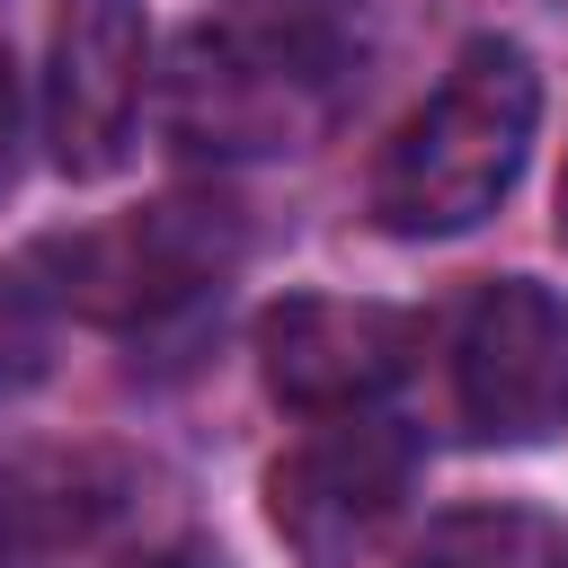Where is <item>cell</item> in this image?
<instances>
[{
    "label": "cell",
    "mask_w": 568,
    "mask_h": 568,
    "mask_svg": "<svg viewBox=\"0 0 568 568\" xmlns=\"http://www.w3.org/2000/svg\"><path fill=\"white\" fill-rule=\"evenodd\" d=\"M541 124V71L524 44L479 36L462 44V62L444 71V89L390 133L382 169H373V213L399 240H453L470 222H488L506 204V186L524 178Z\"/></svg>",
    "instance_id": "7a4b0ae2"
},
{
    "label": "cell",
    "mask_w": 568,
    "mask_h": 568,
    "mask_svg": "<svg viewBox=\"0 0 568 568\" xmlns=\"http://www.w3.org/2000/svg\"><path fill=\"white\" fill-rule=\"evenodd\" d=\"M408 568H568V532L532 506H462L408 550Z\"/></svg>",
    "instance_id": "ba28073f"
},
{
    "label": "cell",
    "mask_w": 568,
    "mask_h": 568,
    "mask_svg": "<svg viewBox=\"0 0 568 568\" xmlns=\"http://www.w3.org/2000/svg\"><path fill=\"white\" fill-rule=\"evenodd\" d=\"M133 568H204V559H186V550H160V559H133Z\"/></svg>",
    "instance_id": "8fae6325"
},
{
    "label": "cell",
    "mask_w": 568,
    "mask_h": 568,
    "mask_svg": "<svg viewBox=\"0 0 568 568\" xmlns=\"http://www.w3.org/2000/svg\"><path fill=\"white\" fill-rule=\"evenodd\" d=\"M9 169H18V71L0 53V186H9Z\"/></svg>",
    "instance_id": "30bf717a"
},
{
    "label": "cell",
    "mask_w": 568,
    "mask_h": 568,
    "mask_svg": "<svg viewBox=\"0 0 568 568\" xmlns=\"http://www.w3.org/2000/svg\"><path fill=\"white\" fill-rule=\"evenodd\" d=\"M53 320H62V284H53L44 248L18 257V266H0V399H18V390L44 382Z\"/></svg>",
    "instance_id": "9c48e42d"
},
{
    "label": "cell",
    "mask_w": 568,
    "mask_h": 568,
    "mask_svg": "<svg viewBox=\"0 0 568 568\" xmlns=\"http://www.w3.org/2000/svg\"><path fill=\"white\" fill-rule=\"evenodd\" d=\"M151 89V18L142 0H62L44 62V133L71 178H106L133 151Z\"/></svg>",
    "instance_id": "8992f818"
},
{
    "label": "cell",
    "mask_w": 568,
    "mask_h": 568,
    "mask_svg": "<svg viewBox=\"0 0 568 568\" xmlns=\"http://www.w3.org/2000/svg\"><path fill=\"white\" fill-rule=\"evenodd\" d=\"M559 240H568V169H559Z\"/></svg>",
    "instance_id": "7c38bea8"
},
{
    "label": "cell",
    "mask_w": 568,
    "mask_h": 568,
    "mask_svg": "<svg viewBox=\"0 0 568 568\" xmlns=\"http://www.w3.org/2000/svg\"><path fill=\"white\" fill-rule=\"evenodd\" d=\"M408 346L417 328L382 302H337V293H293L266 311L257 328V364H266V390L302 417H346V408H373L399 373H408Z\"/></svg>",
    "instance_id": "52a82bcc"
},
{
    "label": "cell",
    "mask_w": 568,
    "mask_h": 568,
    "mask_svg": "<svg viewBox=\"0 0 568 568\" xmlns=\"http://www.w3.org/2000/svg\"><path fill=\"white\" fill-rule=\"evenodd\" d=\"M364 62L355 0H222L186 27L169 62L160 124L195 160H275L311 151Z\"/></svg>",
    "instance_id": "6da1fadb"
},
{
    "label": "cell",
    "mask_w": 568,
    "mask_h": 568,
    "mask_svg": "<svg viewBox=\"0 0 568 568\" xmlns=\"http://www.w3.org/2000/svg\"><path fill=\"white\" fill-rule=\"evenodd\" d=\"M408 470H417V444H408L390 417L346 408V417H328L302 453L275 462L266 515H275V532H284L311 568H337L346 550H364V541L399 515Z\"/></svg>",
    "instance_id": "5b68a950"
},
{
    "label": "cell",
    "mask_w": 568,
    "mask_h": 568,
    "mask_svg": "<svg viewBox=\"0 0 568 568\" xmlns=\"http://www.w3.org/2000/svg\"><path fill=\"white\" fill-rule=\"evenodd\" d=\"M231 257H240V231L222 222V204H151L115 231H80L71 248H44L62 311H89L115 328H160L195 311L204 293H222Z\"/></svg>",
    "instance_id": "3957f363"
},
{
    "label": "cell",
    "mask_w": 568,
    "mask_h": 568,
    "mask_svg": "<svg viewBox=\"0 0 568 568\" xmlns=\"http://www.w3.org/2000/svg\"><path fill=\"white\" fill-rule=\"evenodd\" d=\"M453 408L479 444H541L568 426V302L497 275L453 328Z\"/></svg>",
    "instance_id": "277c9868"
}]
</instances>
